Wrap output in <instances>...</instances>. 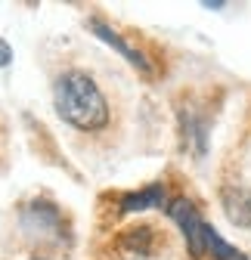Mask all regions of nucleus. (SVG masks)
Wrapping results in <instances>:
<instances>
[{
    "mask_svg": "<svg viewBox=\"0 0 251 260\" xmlns=\"http://www.w3.org/2000/svg\"><path fill=\"white\" fill-rule=\"evenodd\" d=\"M53 106H56V115L69 127L81 130V134H97L112 118L103 87L84 69L59 72V78L53 84Z\"/></svg>",
    "mask_w": 251,
    "mask_h": 260,
    "instance_id": "1",
    "label": "nucleus"
},
{
    "mask_svg": "<svg viewBox=\"0 0 251 260\" xmlns=\"http://www.w3.org/2000/svg\"><path fill=\"white\" fill-rule=\"evenodd\" d=\"M165 214L180 226L186 251H190L193 260H205V257H211V260H248L239 248H233L230 242L221 239V233L202 217V211L196 208L193 199L174 195V199L168 202V208H165Z\"/></svg>",
    "mask_w": 251,
    "mask_h": 260,
    "instance_id": "2",
    "label": "nucleus"
},
{
    "mask_svg": "<svg viewBox=\"0 0 251 260\" xmlns=\"http://www.w3.org/2000/svg\"><path fill=\"white\" fill-rule=\"evenodd\" d=\"M19 226L31 242H59L62 239V211L50 199H35L19 211Z\"/></svg>",
    "mask_w": 251,
    "mask_h": 260,
    "instance_id": "3",
    "label": "nucleus"
},
{
    "mask_svg": "<svg viewBox=\"0 0 251 260\" xmlns=\"http://www.w3.org/2000/svg\"><path fill=\"white\" fill-rule=\"evenodd\" d=\"M165 245V233H159L152 223H131L115 236V248L128 260H152Z\"/></svg>",
    "mask_w": 251,
    "mask_h": 260,
    "instance_id": "4",
    "label": "nucleus"
},
{
    "mask_svg": "<svg viewBox=\"0 0 251 260\" xmlns=\"http://www.w3.org/2000/svg\"><path fill=\"white\" fill-rule=\"evenodd\" d=\"M208 134H211V112L199 100H190L186 106H180L183 149L193 152L196 158H205V152H208Z\"/></svg>",
    "mask_w": 251,
    "mask_h": 260,
    "instance_id": "5",
    "label": "nucleus"
},
{
    "mask_svg": "<svg viewBox=\"0 0 251 260\" xmlns=\"http://www.w3.org/2000/svg\"><path fill=\"white\" fill-rule=\"evenodd\" d=\"M221 202H224L227 217L236 226L251 230V177H245V174L227 177L221 186Z\"/></svg>",
    "mask_w": 251,
    "mask_h": 260,
    "instance_id": "6",
    "label": "nucleus"
},
{
    "mask_svg": "<svg viewBox=\"0 0 251 260\" xmlns=\"http://www.w3.org/2000/svg\"><path fill=\"white\" fill-rule=\"evenodd\" d=\"M90 31H93V35H97L103 44H109L112 50H118L124 59H128L131 65H134V69L140 72V75H146V78H152L155 75V65H152V59L140 50V47H134L128 38H124V35H118V31L106 22V19H100V16H93L90 19Z\"/></svg>",
    "mask_w": 251,
    "mask_h": 260,
    "instance_id": "7",
    "label": "nucleus"
},
{
    "mask_svg": "<svg viewBox=\"0 0 251 260\" xmlns=\"http://www.w3.org/2000/svg\"><path fill=\"white\" fill-rule=\"evenodd\" d=\"M168 189L162 183H152V186H143V189H131V192H121L118 195V214H143L149 208H168Z\"/></svg>",
    "mask_w": 251,
    "mask_h": 260,
    "instance_id": "8",
    "label": "nucleus"
},
{
    "mask_svg": "<svg viewBox=\"0 0 251 260\" xmlns=\"http://www.w3.org/2000/svg\"><path fill=\"white\" fill-rule=\"evenodd\" d=\"M7 65H13V47L0 38V69H7Z\"/></svg>",
    "mask_w": 251,
    "mask_h": 260,
    "instance_id": "9",
    "label": "nucleus"
},
{
    "mask_svg": "<svg viewBox=\"0 0 251 260\" xmlns=\"http://www.w3.org/2000/svg\"><path fill=\"white\" fill-rule=\"evenodd\" d=\"M205 10H224V4H221V0H208Z\"/></svg>",
    "mask_w": 251,
    "mask_h": 260,
    "instance_id": "10",
    "label": "nucleus"
},
{
    "mask_svg": "<svg viewBox=\"0 0 251 260\" xmlns=\"http://www.w3.org/2000/svg\"><path fill=\"white\" fill-rule=\"evenodd\" d=\"M31 260H44V257H31Z\"/></svg>",
    "mask_w": 251,
    "mask_h": 260,
    "instance_id": "11",
    "label": "nucleus"
}]
</instances>
